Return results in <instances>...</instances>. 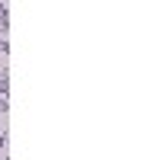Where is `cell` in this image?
I'll return each mask as SVG.
<instances>
[{
    "label": "cell",
    "instance_id": "6da1fadb",
    "mask_svg": "<svg viewBox=\"0 0 160 160\" xmlns=\"http://www.w3.org/2000/svg\"><path fill=\"white\" fill-rule=\"evenodd\" d=\"M7 90H10V83H7V77H0V96H7Z\"/></svg>",
    "mask_w": 160,
    "mask_h": 160
},
{
    "label": "cell",
    "instance_id": "7a4b0ae2",
    "mask_svg": "<svg viewBox=\"0 0 160 160\" xmlns=\"http://www.w3.org/2000/svg\"><path fill=\"white\" fill-rule=\"evenodd\" d=\"M7 29H10V22H7V19H0V38H7Z\"/></svg>",
    "mask_w": 160,
    "mask_h": 160
},
{
    "label": "cell",
    "instance_id": "3957f363",
    "mask_svg": "<svg viewBox=\"0 0 160 160\" xmlns=\"http://www.w3.org/2000/svg\"><path fill=\"white\" fill-rule=\"evenodd\" d=\"M10 51V45H7V38H0V55H7Z\"/></svg>",
    "mask_w": 160,
    "mask_h": 160
},
{
    "label": "cell",
    "instance_id": "277c9868",
    "mask_svg": "<svg viewBox=\"0 0 160 160\" xmlns=\"http://www.w3.org/2000/svg\"><path fill=\"white\" fill-rule=\"evenodd\" d=\"M7 109H10V106H7V99L0 96V115H7Z\"/></svg>",
    "mask_w": 160,
    "mask_h": 160
},
{
    "label": "cell",
    "instance_id": "5b68a950",
    "mask_svg": "<svg viewBox=\"0 0 160 160\" xmlns=\"http://www.w3.org/2000/svg\"><path fill=\"white\" fill-rule=\"evenodd\" d=\"M0 19H7V3H0Z\"/></svg>",
    "mask_w": 160,
    "mask_h": 160
},
{
    "label": "cell",
    "instance_id": "8992f818",
    "mask_svg": "<svg viewBox=\"0 0 160 160\" xmlns=\"http://www.w3.org/2000/svg\"><path fill=\"white\" fill-rule=\"evenodd\" d=\"M7 148V135H0V151H3Z\"/></svg>",
    "mask_w": 160,
    "mask_h": 160
},
{
    "label": "cell",
    "instance_id": "52a82bcc",
    "mask_svg": "<svg viewBox=\"0 0 160 160\" xmlns=\"http://www.w3.org/2000/svg\"><path fill=\"white\" fill-rule=\"evenodd\" d=\"M0 3H7V0H0Z\"/></svg>",
    "mask_w": 160,
    "mask_h": 160
}]
</instances>
